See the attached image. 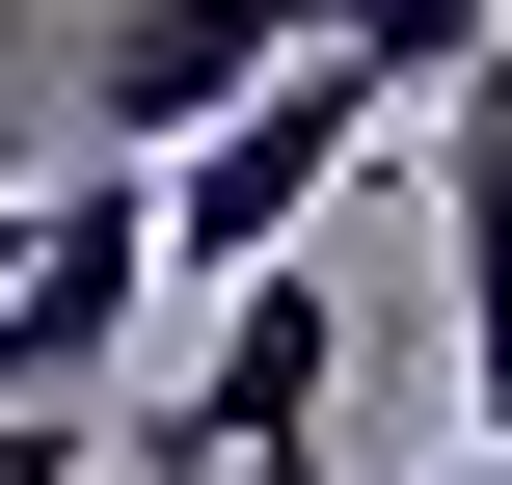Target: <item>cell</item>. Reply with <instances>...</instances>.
<instances>
[{"label":"cell","instance_id":"obj_1","mask_svg":"<svg viewBox=\"0 0 512 485\" xmlns=\"http://www.w3.org/2000/svg\"><path fill=\"white\" fill-rule=\"evenodd\" d=\"M378 108H405V81H351V54H297L270 108H216V135L162 162V270H216V297H243V270H297V216L378 162Z\"/></svg>","mask_w":512,"mask_h":485},{"label":"cell","instance_id":"obj_2","mask_svg":"<svg viewBox=\"0 0 512 485\" xmlns=\"http://www.w3.org/2000/svg\"><path fill=\"white\" fill-rule=\"evenodd\" d=\"M297 54H324V0H81V162H189Z\"/></svg>","mask_w":512,"mask_h":485},{"label":"cell","instance_id":"obj_3","mask_svg":"<svg viewBox=\"0 0 512 485\" xmlns=\"http://www.w3.org/2000/svg\"><path fill=\"white\" fill-rule=\"evenodd\" d=\"M324 405H351L324 270H243V297H216V351H189V405H162V485H324Z\"/></svg>","mask_w":512,"mask_h":485},{"label":"cell","instance_id":"obj_4","mask_svg":"<svg viewBox=\"0 0 512 485\" xmlns=\"http://www.w3.org/2000/svg\"><path fill=\"white\" fill-rule=\"evenodd\" d=\"M135 270H162V162H81V189L27 216V270H0V405H108Z\"/></svg>","mask_w":512,"mask_h":485},{"label":"cell","instance_id":"obj_5","mask_svg":"<svg viewBox=\"0 0 512 485\" xmlns=\"http://www.w3.org/2000/svg\"><path fill=\"white\" fill-rule=\"evenodd\" d=\"M432 216H459V378H486V459H512V54L432 108Z\"/></svg>","mask_w":512,"mask_h":485},{"label":"cell","instance_id":"obj_6","mask_svg":"<svg viewBox=\"0 0 512 485\" xmlns=\"http://www.w3.org/2000/svg\"><path fill=\"white\" fill-rule=\"evenodd\" d=\"M324 54H351V81H405V108H459V81L512 54V0H324Z\"/></svg>","mask_w":512,"mask_h":485},{"label":"cell","instance_id":"obj_7","mask_svg":"<svg viewBox=\"0 0 512 485\" xmlns=\"http://www.w3.org/2000/svg\"><path fill=\"white\" fill-rule=\"evenodd\" d=\"M0 485H81V405H0Z\"/></svg>","mask_w":512,"mask_h":485}]
</instances>
